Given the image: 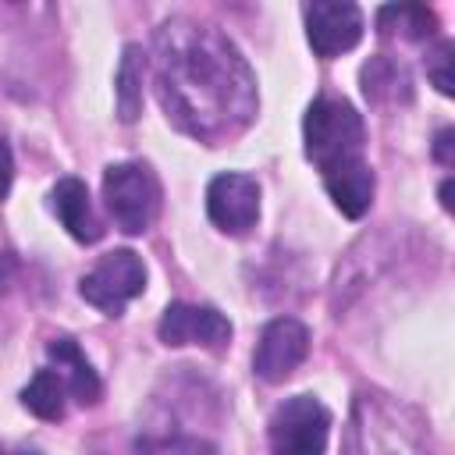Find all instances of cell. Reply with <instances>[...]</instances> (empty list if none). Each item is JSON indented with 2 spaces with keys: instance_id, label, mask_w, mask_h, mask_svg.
Instances as JSON below:
<instances>
[{
  "instance_id": "cell-23",
  "label": "cell",
  "mask_w": 455,
  "mask_h": 455,
  "mask_svg": "<svg viewBox=\"0 0 455 455\" xmlns=\"http://www.w3.org/2000/svg\"><path fill=\"white\" fill-rule=\"evenodd\" d=\"M18 455H39V451H18Z\"/></svg>"
},
{
  "instance_id": "cell-16",
  "label": "cell",
  "mask_w": 455,
  "mask_h": 455,
  "mask_svg": "<svg viewBox=\"0 0 455 455\" xmlns=\"http://www.w3.org/2000/svg\"><path fill=\"white\" fill-rule=\"evenodd\" d=\"M64 377L57 370H36V377L21 387V405L39 419H60L64 416Z\"/></svg>"
},
{
  "instance_id": "cell-7",
  "label": "cell",
  "mask_w": 455,
  "mask_h": 455,
  "mask_svg": "<svg viewBox=\"0 0 455 455\" xmlns=\"http://www.w3.org/2000/svg\"><path fill=\"white\" fill-rule=\"evenodd\" d=\"M309 355V331L306 323H299L295 316H277L263 327L259 345L252 352V370L259 380L267 384H281L288 380L299 363Z\"/></svg>"
},
{
  "instance_id": "cell-2",
  "label": "cell",
  "mask_w": 455,
  "mask_h": 455,
  "mask_svg": "<svg viewBox=\"0 0 455 455\" xmlns=\"http://www.w3.org/2000/svg\"><path fill=\"white\" fill-rule=\"evenodd\" d=\"M302 139H306V156L316 164V171L323 178L331 171H341V167H352L363 160L366 128H363L359 110L348 100L316 96L306 107Z\"/></svg>"
},
{
  "instance_id": "cell-24",
  "label": "cell",
  "mask_w": 455,
  "mask_h": 455,
  "mask_svg": "<svg viewBox=\"0 0 455 455\" xmlns=\"http://www.w3.org/2000/svg\"><path fill=\"white\" fill-rule=\"evenodd\" d=\"M0 455H4V448H0Z\"/></svg>"
},
{
  "instance_id": "cell-4",
  "label": "cell",
  "mask_w": 455,
  "mask_h": 455,
  "mask_svg": "<svg viewBox=\"0 0 455 455\" xmlns=\"http://www.w3.org/2000/svg\"><path fill=\"white\" fill-rule=\"evenodd\" d=\"M327 437H331V412L313 395L284 398L267 423L270 455H323Z\"/></svg>"
},
{
  "instance_id": "cell-12",
  "label": "cell",
  "mask_w": 455,
  "mask_h": 455,
  "mask_svg": "<svg viewBox=\"0 0 455 455\" xmlns=\"http://www.w3.org/2000/svg\"><path fill=\"white\" fill-rule=\"evenodd\" d=\"M323 188L327 196L334 199V206L345 213V217H363L373 203V188H377V178H373V167L366 160L352 164V167H341V171H331L323 174Z\"/></svg>"
},
{
  "instance_id": "cell-3",
  "label": "cell",
  "mask_w": 455,
  "mask_h": 455,
  "mask_svg": "<svg viewBox=\"0 0 455 455\" xmlns=\"http://www.w3.org/2000/svg\"><path fill=\"white\" fill-rule=\"evenodd\" d=\"M160 181L153 174L149 164L142 160H124V164H110L103 171V203L107 213L114 217V224L124 235H142L153 228V220L160 217Z\"/></svg>"
},
{
  "instance_id": "cell-9",
  "label": "cell",
  "mask_w": 455,
  "mask_h": 455,
  "mask_svg": "<svg viewBox=\"0 0 455 455\" xmlns=\"http://www.w3.org/2000/svg\"><path fill=\"white\" fill-rule=\"evenodd\" d=\"M156 334L164 345H203V348H224L231 341V320L213 306H192V302H171L156 323Z\"/></svg>"
},
{
  "instance_id": "cell-22",
  "label": "cell",
  "mask_w": 455,
  "mask_h": 455,
  "mask_svg": "<svg viewBox=\"0 0 455 455\" xmlns=\"http://www.w3.org/2000/svg\"><path fill=\"white\" fill-rule=\"evenodd\" d=\"M448 196H451V178H444V185H441V206L444 210H451V199Z\"/></svg>"
},
{
  "instance_id": "cell-13",
  "label": "cell",
  "mask_w": 455,
  "mask_h": 455,
  "mask_svg": "<svg viewBox=\"0 0 455 455\" xmlns=\"http://www.w3.org/2000/svg\"><path fill=\"white\" fill-rule=\"evenodd\" d=\"M359 78H363V92L370 103H409L412 100V78H409L405 64H398L387 53L370 57L363 64Z\"/></svg>"
},
{
  "instance_id": "cell-11",
  "label": "cell",
  "mask_w": 455,
  "mask_h": 455,
  "mask_svg": "<svg viewBox=\"0 0 455 455\" xmlns=\"http://www.w3.org/2000/svg\"><path fill=\"white\" fill-rule=\"evenodd\" d=\"M46 355L53 359L57 373L64 377V387L75 395L78 405H96L103 395V384L92 370V363L82 355V348L75 345V338H53L46 345Z\"/></svg>"
},
{
  "instance_id": "cell-14",
  "label": "cell",
  "mask_w": 455,
  "mask_h": 455,
  "mask_svg": "<svg viewBox=\"0 0 455 455\" xmlns=\"http://www.w3.org/2000/svg\"><path fill=\"white\" fill-rule=\"evenodd\" d=\"M142 75H146V53L142 46H124L121 64H117V117L132 124L142 114Z\"/></svg>"
},
{
  "instance_id": "cell-5",
  "label": "cell",
  "mask_w": 455,
  "mask_h": 455,
  "mask_svg": "<svg viewBox=\"0 0 455 455\" xmlns=\"http://www.w3.org/2000/svg\"><path fill=\"white\" fill-rule=\"evenodd\" d=\"M146 288V267L139 252L132 249H110L96 259V267L78 281V295L96 306L103 316H121L124 306L142 295Z\"/></svg>"
},
{
  "instance_id": "cell-1",
  "label": "cell",
  "mask_w": 455,
  "mask_h": 455,
  "mask_svg": "<svg viewBox=\"0 0 455 455\" xmlns=\"http://www.w3.org/2000/svg\"><path fill=\"white\" fill-rule=\"evenodd\" d=\"M156 96L181 132L220 142L256 114V78L238 46L213 25L171 18L153 36Z\"/></svg>"
},
{
  "instance_id": "cell-20",
  "label": "cell",
  "mask_w": 455,
  "mask_h": 455,
  "mask_svg": "<svg viewBox=\"0 0 455 455\" xmlns=\"http://www.w3.org/2000/svg\"><path fill=\"white\" fill-rule=\"evenodd\" d=\"M11 181H14V160H11L7 142L0 139V199L11 192Z\"/></svg>"
},
{
  "instance_id": "cell-21",
  "label": "cell",
  "mask_w": 455,
  "mask_h": 455,
  "mask_svg": "<svg viewBox=\"0 0 455 455\" xmlns=\"http://www.w3.org/2000/svg\"><path fill=\"white\" fill-rule=\"evenodd\" d=\"M14 274H18V263H14V256L11 252H0V295L14 284Z\"/></svg>"
},
{
  "instance_id": "cell-19",
  "label": "cell",
  "mask_w": 455,
  "mask_h": 455,
  "mask_svg": "<svg viewBox=\"0 0 455 455\" xmlns=\"http://www.w3.org/2000/svg\"><path fill=\"white\" fill-rule=\"evenodd\" d=\"M451 146H455V128H441V132H437V139H434V156H437L444 167H451V164H455Z\"/></svg>"
},
{
  "instance_id": "cell-6",
  "label": "cell",
  "mask_w": 455,
  "mask_h": 455,
  "mask_svg": "<svg viewBox=\"0 0 455 455\" xmlns=\"http://www.w3.org/2000/svg\"><path fill=\"white\" fill-rule=\"evenodd\" d=\"M306 39L316 57L331 60L363 39V11L348 0H313L302 7Z\"/></svg>"
},
{
  "instance_id": "cell-8",
  "label": "cell",
  "mask_w": 455,
  "mask_h": 455,
  "mask_svg": "<svg viewBox=\"0 0 455 455\" xmlns=\"http://www.w3.org/2000/svg\"><path fill=\"white\" fill-rule=\"evenodd\" d=\"M206 213L224 235H245L259 217V185L249 174H217L206 185Z\"/></svg>"
},
{
  "instance_id": "cell-17",
  "label": "cell",
  "mask_w": 455,
  "mask_h": 455,
  "mask_svg": "<svg viewBox=\"0 0 455 455\" xmlns=\"http://www.w3.org/2000/svg\"><path fill=\"white\" fill-rule=\"evenodd\" d=\"M451 53H455V43L451 39H441L430 53H427V78L437 85L441 96H451L455 92V78H451Z\"/></svg>"
},
{
  "instance_id": "cell-15",
  "label": "cell",
  "mask_w": 455,
  "mask_h": 455,
  "mask_svg": "<svg viewBox=\"0 0 455 455\" xmlns=\"http://www.w3.org/2000/svg\"><path fill=\"white\" fill-rule=\"evenodd\" d=\"M380 36H405V39H430L437 28V14L423 4H391L377 11Z\"/></svg>"
},
{
  "instance_id": "cell-10",
  "label": "cell",
  "mask_w": 455,
  "mask_h": 455,
  "mask_svg": "<svg viewBox=\"0 0 455 455\" xmlns=\"http://www.w3.org/2000/svg\"><path fill=\"white\" fill-rule=\"evenodd\" d=\"M50 210L57 213V220L68 228V235H71L75 242H82V245L100 242L103 228H100V220H96V213H92L85 181H78V178H60V181L53 185V192H50Z\"/></svg>"
},
{
  "instance_id": "cell-18",
  "label": "cell",
  "mask_w": 455,
  "mask_h": 455,
  "mask_svg": "<svg viewBox=\"0 0 455 455\" xmlns=\"http://www.w3.org/2000/svg\"><path fill=\"white\" fill-rule=\"evenodd\" d=\"M146 455H217V448L203 437H164L146 444Z\"/></svg>"
}]
</instances>
